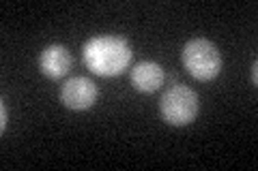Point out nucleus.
Listing matches in <instances>:
<instances>
[{
    "label": "nucleus",
    "mask_w": 258,
    "mask_h": 171,
    "mask_svg": "<svg viewBox=\"0 0 258 171\" xmlns=\"http://www.w3.org/2000/svg\"><path fill=\"white\" fill-rule=\"evenodd\" d=\"M0 131H7V105H0Z\"/></svg>",
    "instance_id": "obj_7"
},
{
    "label": "nucleus",
    "mask_w": 258,
    "mask_h": 171,
    "mask_svg": "<svg viewBox=\"0 0 258 171\" xmlns=\"http://www.w3.org/2000/svg\"><path fill=\"white\" fill-rule=\"evenodd\" d=\"M132 45L118 35H99L88 39L82 47V60L95 75L116 77L132 62Z\"/></svg>",
    "instance_id": "obj_1"
},
{
    "label": "nucleus",
    "mask_w": 258,
    "mask_h": 171,
    "mask_svg": "<svg viewBox=\"0 0 258 171\" xmlns=\"http://www.w3.org/2000/svg\"><path fill=\"white\" fill-rule=\"evenodd\" d=\"M200 111V99L189 86L174 84L164 92L159 101V113L168 124L187 126L196 120Z\"/></svg>",
    "instance_id": "obj_3"
},
{
    "label": "nucleus",
    "mask_w": 258,
    "mask_h": 171,
    "mask_svg": "<svg viewBox=\"0 0 258 171\" xmlns=\"http://www.w3.org/2000/svg\"><path fill=\"white\" fill-rule=\"evenodd\" d=\"M181 62L185 71L198 81H211L222 71V54L213 41L191 39L181 52Z\"/></svg>",
    "instance_id": "obj_2"
},
{
    "label": "nucleus",
    "mask_w": 258,
    "mask_h": 171,
    "mask_svg": "<svg viewBox=\"0 0 258 171\" xmlns=\"http://www.w3.org/2000/svg\"><path fill=\"white\" fill-rule=\"evenodd\" d=\"M99 99V88L88 77H69L60 86V101L71 111H86Z\"/></svg>",
    "instance_id": "obj_4"
},
{
    "label": "nucleus",
    "mask_w": 258,
    "mask_h": 171,
    "mask_svg": "<svg viewBox=\"0 0 258 171\" xmlns=\"http://www.w3.org/2000/svg\"><path fill=\"white\" fill-rule=\"evenodd\" d=\"M164 69L161 64L153 62V60H142L129 73V79H132V86L142 94H151L159 90V86L164 84Z\"/></svg>",
    "instance_id": "obj_6"
},
{
    "label": "nucleus",
    "mask_w": 258,
    "mask_h": 171,
    "mask_svg": "<svg viewBox=\"0 0 258 171\" xmlns=\"http://www.w3.org/2000/svg\"><path fill=\"white\" fill-rule=\"evenodd\" d=\"M71 69V54L64 45H47L39 56V71L47 79H60Z\"/></svg>",
    "instance_id": "obj_5"
},
{
    "label": "nucleus",
    "mask_w": 258,
    "mask_h": 171,
    "mask_svg": "<svg viewBox=\"0 0 258 171\" xmlns=\"http://www.w3.org/2000/svg\"><path fill=\"white\" fill-rule=\"evenodd\" d=\"M252 84H254V86L258 84V62H256V60L252 62Z\"/></svg>",
    "instance_id": "obj_8"
}]
</instances>
